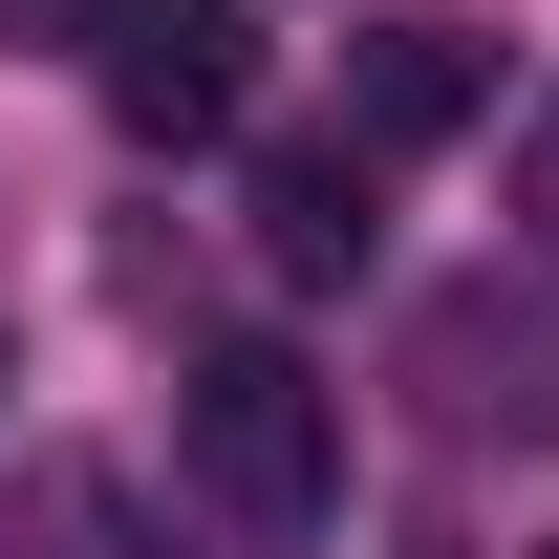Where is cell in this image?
I'll return each mask as SVG.
<instances>
[{"mask_svg":"<svg viewBox=\"0 0 559 559\" xmlns=\"http://www.w3.org/2000/svg\"><path fill=\"white\" fill-rule=\"evenodd\" d=\"M173 474H194L237 538H323V516H345V388L301 345H215L194 388H173Z\"/></svg>","mask_w":559,"mask_h":559,"instance_id":"cell-1","label":"cell"},{"mask_svg":"<svg viewBox=\"0 0 559 559\" xmlns=\"http://www.w3.org/2000/svg\"><path fill=\"white\" fill-rule=\"evenodd\" d=\"M86 86H108V130H130V151H215V130H237V86H259V22H237V0H108Z\"/></svg>","mask_w":559,"mask_h":559,"instance_id":"cell-2","label":"cell"},{"mask_svg":"<svg viewBox=\"0 0 559 559\" xmlns=\"http://www.w3.org/2000/svg\"><path fill=\"white\" fill-rule=\"evenodd\" d=\"M452 130H495V44L474 22H366L345 44V151L388 173V151H452Z\"/></svg>","mask_w":559,"mask_h":559,"instance_id":"cell-3","label":"cell"},{"mask_svg":"<svg viewBox=\"0 0 559 559\" xmlns=\"http://www.w3.org/2000/svg\"><path fill=\"white\" fill-rule=\"evenodd\" d=\"M366 237H388V173H366L345 130L259 151V259H280V280H366Z\"/></svg>","mask_w":559,"mask_h":559,"instance_id":"cell-4","label":"cell"},{"mask_svg":"<svg viewBox=\"0 0 559 559\" xmlns=\"http://www.w3.org/2000/svg\"><path fill=\"white\" fill-rule=\"evenodd\" d=\"M516 237H538V259H559V86H538V108H516Z\"/></svg>","mask_w":559,"mask_h":559,"instance_id":"cell-5","label":"cell"},{"mask_svg":"<svg viewBox=\"0 0 559 559\" xmlns=\"http://www.w3.org/2000/svg\"><path fill=\"white\" fill-rule=\"evenodd\" d=\"M0 44H108V0H0Z\"/></svg>","mask_w":559,"mask_h":559,"instance_id":"cell-6","label":"cell"},{"mask_svg":"<svg viewBox=\"0 0 559 559\" xmlns=\"http://www.w3.org/2000/svg\"><path fill=\"white\" fill-rule=\"evenodd\" d=\"M538 559H559V538H538Z\"/></svg>","mask_w":559,"mask_h":559,"instance_id":"cell-7","label":"cell"}]
</instances>
